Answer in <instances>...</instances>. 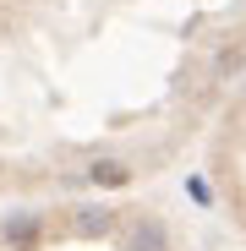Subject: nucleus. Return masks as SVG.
Segmentation results:
<instances>
[{"label":"nucleus","instance_id":"1","mask_svg":"<svg viewBox=\"0 0 246 251\" xmlns=\"http://www.w3.org/2000/svg\"><path fill=\"white\" fill-rule=\"evenodd\" d=\"M132 251H170V229H164L159 219H142L132 229Z\"/></svg>","mask_w":246,"mask_h":251},{"label":"nucleus","instance_id":"2","mask_svg":"<svg viewBox=\"0 0 246 251\" xmlns=\"http://www.w3.org/2000/svg\"><path fill=\"white\" fill-rule=\"evenodd\" d=\"M115 229V213H104V207H82L77 213V235H109Z\"/></svg>","mask_w":246,"mask_h":251},{"label":"nucleus","instance_id":"3","mask_svg":"<svg viewBox=\"0 0 246 251\" xmlns=\"http://www.w3.org/2000/svg\"><path fill=\"white\" fill-rule=\"evenodd\" d=\"M99 186H126L132 180V170H126V164H115V158H104V164H93V170H88Z\"/></svg>","mask_w":246,"mask_h":251},{"label":"nucleus","instance_id":"4","mask_svg":"<svg viewBox=\"0 0 246 251\" xmlns=\"http://www.w3.org/2000/svg\"><path fill=\"white\" fill-rule=\"evenodd\" d=\"M6 235H11L17 246H27V240H33V213H22V219H11V224H6Z\"/></svg>","mask_w":246,"mask_h":251}]
</instances>
